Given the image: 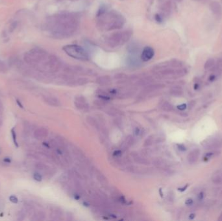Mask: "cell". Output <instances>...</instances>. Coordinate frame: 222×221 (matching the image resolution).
<instances>
[{
	"label": "cell",
	"mask_w": 222,
	"mask_h": 221,
	"mask_svg": "<svg viewBox=\"0 0 222 221\" xmlns=\"http://www.w3.org/2000/svg\"><path fill=\"white\" fill-rule=\"evenodd\" d=\"M79 26V17L74 12H63L50 18L48 23V31L57 39L70 38Z\"/></svg>",
	"instance_id": "1"
},
{
	"label": "cell",
	"mask_w": 222,
	"mask_h": 221,
	"mask_svg": "<svg viewBox=\"0 0 222 221\" xmlns=\"http://www.w3.org/2000/svg\"><path fill=\"white\" fill-rule=\"evenodd\" d=\"M125 18L116 10H107L104 14L97 16L96 25L101 31L119 30L125 23Z\"/></svg>",
	"instance_id": "2"
},
{
	"label": "cell",
	"mask_w": 222,
	"mask_h": 221,
	"mask_svg": "<svg viewBox=\"0 0 222 221\" xmlns=\"http://www.w3.org/2000/svg\"><path fill=\"white\" fill-rule=\"evenodd\" d=\"M132 35L133 32L130 30L115 32L106 37L105 42L110 48H116L128 42Z\"/></svg>",
	"instance_id": "3"
},
{
	"label": "cell",
	"mask_w": 222,
	"mask_h": 221,
	"mask_svg": "<svg viewBox=\"0 0 222 221\" xmlns=\"http://www.w3.org/2000/svg\"><path fill=\"white\" fill-rule=\"evenodd\" d=\"M63 49L69 57L73 59L81 61H88L90 59L88 52L81 46L78 45H66L63 47Z\"/></svg>",
	"instance_id": "4"
},
{
	"label": "cell",
	"mask_w": 222,
	"mask_h": 221,
	"mask_svg": "<svg viewBox=\"0 0 222 221\" xmlns=\"http://www.w3.org/2000/svg\"><path fill=\"white\" fill-rule=\"evenodd\" d=\"M65 73L69 75H95L96 73L92 70L83 68L80 66L76 65H67L63 68Z\"/></svg>",
	"instance_id": "5"
},
{
	"label": "cell",
	"mask_w": 222,
	"mask_h": 221,
	"mask_svg": "<svg viewBox=\"0 0 222 221\" xmlns=\"http://www.w3.org/2000/svg\"><path fill=\"white\" fill-rule=\"evenodd\" d=\"M165 87V85L161 84V83H151L150 84H148L144 87L143 91L140 93L139 97L140 99H142V97H146L148 93L155 92L157 90L162 89Z\"/></svg>",
	"instance_id": "6"
},
{
	"label": "cell",
	"mask_w": 222,
	"mask_h": 221,
	"mask_svg": "<svg viewBox=\"0 0 222 221\" xmlns=\"http://www.w3.org/2000/svg\"><path fill=\"white\" fill-rule=\"evenodd\" d=\"M207 149H216L222 146V139L220 137H212L207 140L206 143L203 144Z\"/></svg>",
	"instance_id": "7"
},
{
	"label": "cell",
	"mask_w": 222,
	"mask_h": 221,
	"mask_svg": "<svg viewBox=\"0 0 222 221\" xmlns=\"http://www.w3.org/2000/svg\"><path fill=\"white\" fill-rule=\"evenodd\" d=\"M155 55V51L150 46H146L143 49L140 55V58L142 62H148L151 60Z\"/></svg>",
	"instance_id": "8"
},
{
	"label": "cell",
	"mask_w": 222,
	"mask_h": 221,
	"mask_svg": "<svg viewBox=\"0 0 222 221\" xmlns=\"http://www.w3.org/2000/svg\"><path fill=\"white\" fill-rule=\"evenodd\" d=\"M75 105L78 110L87 111L89 109V104H87L86 99L82 95H79L75 97Z\"/></svg>",
	"instance_id": "9"
},
{
	"label": "cell",
	"mask_w": 222,
	"mask_h": 221,
	"mask_svg": "<svg viewBox=\"0 0 222 221\" xmlns=\"http://www.w3.org/2000/svg\"><path fill=\"white\" fill-rule=\"evenodd\" d=\"M142 59L139 55H130L127 58V63L131 67H139L141 66Z\"/></svg>",
	"instance_id": "10"
},
{
	"label": "cell",
	"mask_w": 222,
	"mask_h": 221,
	"mask_svg": "<svg viewBox=\"0 0 222 221\" xmlns=\"http://www.w3.org/2000/svg\"><path fill=\"white\" fill-rule=\"evenodd\" d=\"M161 11L162 12L163 16H168L171 14L172 9V2L170 0H167L162 3V5L161 6Z\"/></svg>",
	"instance_id": "11"
},
{
	"label": "cell",
	"mask_w": 222,
	"mask_h": 221,
	"mask_svg": "<svg viewBox=\"0 0 222 221\" xmlns=\"http://www.w3.org/2000/svg\"><path fill=\"white\" fill-rule=\"evenodd\" d=\"M97 84L100 86H109L112 84V79L108 75H103L98 77L96 81Z\"/></svg>",
	"instance_id": "12"
},
{
	"label": "cell",
	"mask_w": 222,
	"mask_h": 221,
	"mask_svg": "<svg viewBox=\"0 0 222 221\" xmlns=\"http://www.w3.org/2000/svg\"><path fill=\"white\" fill-rule=\"evenodd\" d=\"M127 51L131 55H139L140 51V46L136 42H132L127 46Z\"/></svg>",
	"instance_id": "13"
},
{
	"label": "cell",
	"mask_w": 222,
	"mask_h": 221,
	"mask_svg": "<svg viewBox=\"0 0 222 221\" xmlns=\"http://www.w3.org/2000/svg\"><path fill=\"white\" fill-rule=\"evenodd\" d=\"M199 154H200V151L199 149H198V148L192 151L190 153L188 154V156H187L188 162L190 163V164H195V163L198 160Z\"/></svg>",
	"instance_id": "14"
},
{
	"label": "cell",
	"mask_w": 222,
	"mask_h": 221,
	"mask_svg": "<svg viewBox=\"0 0 222 221\" xmlns=\"http://www.w3.org/2000/svg\"><path fill=\"white\" fill-rule=\"evenodd\" d=\"M48 135V130L45 128H39L35 130L34 136L36 139L41 140L46 138Z\"/></svg>",
	"instance_id": "15"
},
{
	"label": "cell",
	"mask_w": 222,
	"mask_h": 221,
	"mask_svg": "<svg viewBox=\"0 0 222 221\" xmlns=\"http://www.w3.org/2000/svg\"><path fill=\"white\" fill-rule=\"evenodd\" d=\"M210 9L213 14L216 16H220L222 12V9L220 4L217 1H212L210 4Z\"/></svg>",
	"instance_id": "16"
},
{
	"label": "cell",
	"mask_w": 222,
	"mask_h": 221,
	"mask_svg": "<svg viewBox=\"0 0 222 221\" xmlns=\"http://www.w3.org/2000/svg\"><path fill=\"white\" fill-rule=\"evenodd\" d=\"M153 82V79L150 77V76H147V77H144L138 79V81H136V84L140 86H145L151 84Z\"/></svg>",
	"instance_id": "17"
},
{
	"label": "cell",
	"mask_w": 222,
	"mask_h": 221,
	"mask_svg": "<svg viewBox=\"0 0 222 221\" xmlns=\"http://www.w3.org/2000/svg\"><path fill=\"white\" fill-rule=\"evenodd\" d=\"M131 156L133 158L134 160L136 162L138 163V164H144V165H148L149 164H150V162H149V161H148V160H146V159L143 157H142L141 156H140L137 153H136V152H133V153H132Z\"/></svg>",
	"instance_id": "18"
},
{
	"label": "cell",
	"mask_w": 222,
	"mask_h": 221,
	"mask_svg": "<svg viewBox=\"0 0 222 221\" xmlns=\"http://www.w3.org/2000/svg\"><path fill=\"white\" fill-rule=\"evenodd\" d=\"M44 101L45 102L52 106H60V101L57 99L56 97H52V96H48L44 97Z\"/></svg>",
	"instance_id": "19"
},
{
	"label": "cell",
	"mask_w": 222,
	"mask_h": 221,
	"mask_svg": "<svg viewBox=\"0 0 222 221\" xmlns=\"http://www.w3.org/2000/svg\"><path fill=\"white\" fill-rule=\"evenodd\" d=\"M170 94L174 97H180L183 93V89L179 86H174L170 90Z\"/></svg>",
	"instance_id": "20"
},
{
	"label": "cell",
	"mask_w": 222,
	"mask_h": 221,
	"mask_svg": "<svg viewBox=\"0 0 222 221\" xmlns=\"http://www.w3.org/2000/svg\"><path fill=\"white\" fill-rule=\"evenodd\" d=\"M114 79L117 80L119 83H125L127 80H129L128 76L123 73H119L114 75Z\"/></svg>",
	"instance_id": "21"
},
{
	"label": "cell",
	"mask_w": 222,
	"mask_h": 221,
	"mask_svg": "<svg viewBox=\"0 0 222 221\" xmlns=\"http://www.w3.org/2000/svg\"><path fill=\"white\" fill-rule=\"evenodd\" d=\"M169 66L170 68H181L183 67V63L177 59H172L168 61Z\"/></svg>",
	"instance_id": "22"
},
{
	"label": "cell",
	"mask_w": 222,
	"mask_h": 221,
	"mask_svg": "<svg viewBox=\"0 0 222 221\" xmlns=\"http://www.w3.org/2000/svg\"><path fill=\"white\" fill-rule=\"evenodd\" d=\"M153 165L157 168L165 169L166 167V162L161 158H156L153 161Z\"/></svg>",
	"instance_id": "23"
},
{
	"label": "cell",
	"mask_w": 222,
	"mask_h": 221,
	"mask_svg": "<svg viewBox=\"0 0 222 221\" xmlns=\"http://www.w3.org/2000/svg\"><path fill=\"white\" fill-rule=\"evenodd\" d=\"M212 182L216 184H219L222 182V173L221 171H217L214 174L212 178Z\"/></svg>",
	"instance_id": "24"
},
{
	"label": "cell",
	"mask_w": 222,
	"mask_h": 221,
	"mask_svg": "<svg viewBox=\"0 0 222 221\" xmlns=\"http://www.w3.org/2000/svg\"><path fill=\"white\" fill-rule=\"evenodd\" d=\"M161 108L162 110L166 112H171L173 111L174 109L173 105L172 104H170V103L167 102V101H164V102H163L161 104Z\"/></svg>",
	"instance_id": "25"
},
{
	"label": "cell",
	"mask_w": 222,
	"mask_h": 221,
	"mask_svg": "<svg viewBox=\"0 0 222 221\" xmlns=\"http://www.w3.org/2000/svg\"><path fill=\"white\" fill-rule=\"evenodd\" d=\"M214 65H215V60H214V59H212V58H211V59H209L205 63V65H204L205 70H210V69L214 68Z\"/></svg>",
	"instance_id": "26"
},
{
	"label": "cell",
	"mask_w": 222,
	"mask_h": 221,
	"mask_svg": "<svg viewBox=\"0 0 222 221\" xmlns=\"http://www.w3.org/2000/svg\"><path fill=\"white\" fill-rule=\"evenodd\" d=\"M87 121H88L89 124L92 126H93V127L96 128H99V123H98V122L96 121V119L94 117L91 116L87 117Z\"/></svg>",
	"instance_id": "27"
},
{
	"label": "cell",
	"mask_w": 222,
	"mask_h": 221,
	"mask_svg": "<svg viewBox=\"0 0 222 221\" xmlns=\"http://www.w3.org/2000/svg\"><path fill=\"white\" fill-rule=\"evenodd\" d=\"M51 212H52L51 213V215H52V217L54 219H57L58 218H59L62 214L61 211H60L59 209L56 208L51 210Z\"/></svg>",
	"instance_id": "28"
},
{
	"label": "cell",
	"mask_w": 222,
	"mask_h": 221,
	"mask_svg": "<svg viewBox=\"0 0 222 221\" xmlns=\"http://www.w3.org/2000/svg\"><path fill=\"white\" fill-rule=\"evenodd\" d=\"M155 139L156 138L155 137V136H150L145 141L144 146H150L152 144H153V143L156 142V140H155Z\"/></svg>",
	"instance_id": "29"
},
{
	"label": "cell",
	"mask_w": 222,
	"mask_h": 221,
	"mask_svg": "<svg viewBox=\"0 0 222 221\" xmlns=\"http://www.w3.org/2000/svg\"><path fill=\"white\" fill-rule=\"evenodd\" d=\"M107 114L112 116H118V115H121V112L119 110L115 109V108H110V109L107 110Z\"/></svg>",
	"instance_id": "30"
},
{
	"label": "cell",
	"mask_w": 222,
	"mask_h": 221,
	"mask_svg": "<svg viewBox=\"0 0 222 221\" xmlns=\"http://www.w3.org/2000/svg\"><path fill=\"white\" fill-rule=\"evenodd\" d=\"M134 143V138L132 136H128L125 139V144L127 145V147H131L133 145Z\"/></svg>",
	"instance_id": "31"
},
{
	"label": "cell",
	"mask_w": 222,
	"mask_h": 221,
	"mask_svg": "<svg viewBox=\"0 0 222 221\" xmlns=\"http://www.w3.org/2000/svg\"><path fill=\"white\" fill-rule=\"evenodd\" d=\"M155 20L159 23H162L164 20V16L162 14H156L155 15Z\"/></svg>",
	"instance_id": "32"
},
{
	"label": "cell",
	"mask_w": 222,
	"mask_h": 221,
	"mask_svg": "<svg viewBox=\"0 0 222 221\" xmlns=\"http://www.w3.org/2000/svg\"><path fill=\"white\" fill-rule=\"evenodd\" d=\"M11 134H12V137H13L14 143V145H15L16 147H18L17 139H16V131H15V130H14V128H13L11 130Z\"/></svg>",
	"instance_id": "33"
},
{
	"label": "cell",
	"mask_w": 222,
	"mask_h": 221,
	"mask_svg": "<svg viewBox=\"0 0 222 221\" xmlns=\"http://www.w3.org/2000/svg\"><path fill=\"white\" fill-rule=\"evenodd\" d=\"M33 178L37 182H41L42 180V176L41 174L38 173H35L33 175Z\"/></svg>",
	"instance_id": "34"
},
{
	"label": "cell",
	"mask_w": 222,
	"mask_h": 221,
	"mask_svg": "<svg viewBox=\"0 0 222 221\" xmlns=\"http://www.w3.org/2000/svg\"><path fill=\"white\" fill-rule=\"evenodd\" d=\"M94 104H95L96 106H105V103H104V101H101V100H97V101H94Z\"/></svg>",
	"instance_id": "35"
},
{
	"label": "cell",
	"mask_w": 222,
	"mask_h": 221,
	"mask_svg": "<svg viewBox=\"0 0 222 221\" xmlns=\"http://www.w3.org/2000/svg\"><path fill=\"white\" fill-rule=\"evenodd\" d=\"M9 200L11 202L14 203V204H16V203H18V198L16 196H14V195H11V196H10Z\"/></svg>",
	"instance_id": "36"
},
{
	"label": "cell",
	"mask_w": 222,
	"mask_h": 221,
	"mask_svg": "<svg viewBox=\"0 0 222 221\" xmlns=\"http://www.w3.org/2000/svg\"><path fill=\"white\" fill-rule=\"evenodd\" d=\"M177 108L180 110H184L187 108V104H182L181 105H179V106H177Z\"/></svg>",
	"instance_id": "37"
},
{
	"label": "cell",
	"mask_w": 222,
	"mask_h": 221,
	"mask_svg": "<svg viewBox=\"0 0 222 221\" xmlns=\"http://www.w3.org/2000/svg\"><path fill=\"white\" fill-rule=\"evenodd\" d=\"M177 147H178V148H179V150H180L181 151H185L187 150V148L185 147V146L183 144L177 145Z\"/></svg>",
	"instance_id": "38"
},
{
	"label": "cell",
	"mask_w": 222,
	"mask_h": 221,
	"mask_svg": "<svg viewBox=\"0 0 222 221\" xmlns=\"http://www.w3.org/2000/svg\"><path fill=\"white\" fill-rule=\"evenodd\" d=\"M192 203H193V200H192V199H191V198H188V200H187L186 202H185V204H186L188 206L191 205Z\"/></svg>",
	"instance_id": "39"
},
{
	"label": "cell",
	"mask_w": 222,
	"mask_h": 221,
	"mask_svg": "<svg viewBox=\"0 0 222 221\" xmlns=\"http://www.w3.org/2000/svg\"><path fill=\"white\" fill-rule=\"evenodd\" d=\"M215 79H216V76L214 75H211L210 76V77H209V80L210 81H211V82L214 81V80H215Z\"/></svg>",
	"instance_id": "40"
},
{
	"label": "cell",
	"mask_w": 222,
	"mask_h": 221,
	"mask_svg": "<svg viewBox=\"0 0 222 221\" xmlns=\"http://www.w3.org/2000/svg\"><path fill=\"white\" fill-rule=\"evenodd\" d=\"M122 154V152L120 151H116V152H114V156H119L121 155Z\"/></svg>",
	"instance_id": "41"
},
{
	"label": "cell",
	"mask_w": 222,
	"mask_h": 221,
	"mask_svg": "<svg viewBox=\"0 0 222 221\" xmlns=\"http://www.w3.org/2000/svg\"><path fill=\"white\" fill-rule=\"evenodd\" d=\"M188 186V184H187V185H186V186H185L184 187H182V188H179V189H178V190H179V191H184L185 190H186V189H187Z\"/></svg>",
	"instance_id": "42"
},
{
	"label": "cell",
	"mask_w": 222,
	"mask_h": 221,
	"mask_svg": "<svg viewBox=\"0 0 222 221\" xmlns=\"http://www.w3.org/2000/svg\"><path fill=\"white\" fill-rule=\"evenodd\" d=\"M194 104H195L194 101H191V102L190 103H189L188 106H189V107H190V108H192L193 106H194Z\"/></svg>",
	"instance_id": "43"
},
{
	"label": "cell",
	"mask_w": 222,
	"mask_h": 221,
	"mask_svg": "<svg viewBox=\"0 0 222 221\" xmlns=\"http://www.w3.org/2000/svg\"><path fill=\"white\" fill-rule=\"evenodd\" d=\"M134 133H135V134H136V135H138V134H139V133H140V130H139V128H135V131H134Z\"/></svg>",
	"instance_id": "44"
},
{
	"label": "cell",
	"mask_w": 222,
	"mask_h": 221,
	"mask_svg": "<svg viewBox=\"0 0 222 221\" xmlns=\"http://www.w3.org/2000/svg\"><path fill=\"white\" fill-rule=\"evenodd\" d=\"M4 162H7V163H10V162H11V160H10V158H4Z\"/></svg>",
	"instance_id": "45"
},
{
	"label": "cell",
	"mask_w": 222,
	"mask_h": 221,
	"mask_svg": "<svg viewBox=\"0 0 222 221\" xmlns=\"http://www.w3.org/2000/svg\"><path fill=\"white\" fill-rule=\"evenodd\" d=\"M16 101H17V102H16V103H18V105H19V106H20L21 108H23V105L21 104V103L20 102V101H18V100H17Z\"/></svg>",
	"instance_id": "46"
},
{
	"label": "cell",
	"mask_w": 222,
	"mask_h": 221,
	"mask_svg": "<svg viewBox=\"0 0 222 221\" xmlns=\"http://www.w3.org/2000/svg\"><path fill=\"white\" fill-rule=\"evenodd\" d=\"M198 88H199V84H195L194 85V89L196 90H197Z\"/></svg>",
	"instance_id": "47"
},
{
	"label": "cell",
	"mask_w": 222,
	"mask_h": 221,
	"mask_svg": "<svg viewBox=\"0 0 222 221\" xmlns=\"http://www.w3.org/2000/svg\"><path fill=\"white\" fill-rule=\"evenodd\" d=\"M218 220H219V221H222V213H221V215H220L219 218H218Z\"/></svg>",
	"instance_id": "48"
},
{
	"label": "cell",
	"mask_w": 222,
	"mask_h": 221,
	"mask_svg": "<svg viewBox=\"0 0 222 221\" xmlns=\"http://www.w3.org/2000/svg\"><path fill=\"white\" fill-rule=\"evenodd\" d=\"M194 215H195L194 214H191V215H190V219H194V217H195Z\"/></svg>",
	"instance_id": "49"
},
{
	"label": "cell",
	"mask_w": 222,
	"mask_h": 221,
	"mask_svg": "<svg viewBox=\"0 0 222 221\" xmlns=\"http://www.w3.org/2000/svg\"><path fill=\"white\" fill-rule=\"evenodd\" d=\"M101 97H105V95H101ZM108 99V96H106V98H105V99Z\"/></svg>",
	"instance_id": "50"
},
{
	"label": "cell",
	"mask_w": 222,
	"mask_h": 221,
	"mask_svg": "<svg viewBox=\"0 0 222 221\" xmlns=\"http://www.w3.org/2000/svg\"><path fill=\"white\" fill-rule=\"evenodd\" d=\"M159 2H160V3H162V2H164V1H165V0H159Z\"/></svg>",
	"instance_id": "51"
},
{
	"label": "cell",
	"mask_w": 222,
	"mask_h": 221,
	"mask_svg": "<svg viewBox=\"0 0 222 221\" xmlns=\"http://www.w3.org/2000/svg\"><path fill=\"white\" fill-rule=\"evenodd\" d=\"M177 1L180 2V1H183V0H177Z\"/></svg>",
	"instance_id": "52"
},
{
	"label": "cell",
	"mask_w": 222,
	"mask_h": 221,
	"mask_svg": "<svg viewBox=\"0 0 222 221\" xmlns=\"http://www.w3.org/2000/svg\"><path fill=\"white\" fill-rule=\"evenodd\" d=\"M72 1H77V0H72Z\"/></svg>",
	"instance_id": "53"
},
{
	"label": "cell",
	"mask_w": 222,
	"mask_h": 221,
	"mask_svg": "<svg viewBox=\"0 0 222 221\" xmlns=\"http://www.w3.org/2000/svg\"><path fill=\"white\" fill-rule=\"evenodd\" d=\"M0 153H1V151H0Z\"/></svg>",
	"instance_id": "54"
}]
</instances>
